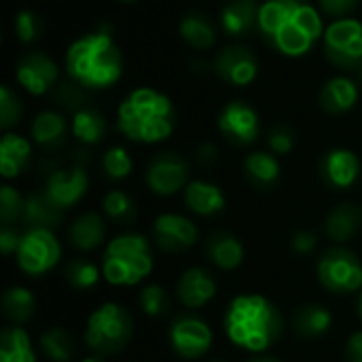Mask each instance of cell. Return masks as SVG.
<instances>
[{"instance_id":"1","label":"cell","mask_w":362,"mask_h":362,"mask_svg":"<svg viewBox=\"0 0 362 362\" xmlns=\"http://www.w3.org/2000/svg\"><path fill=\"white\" fill-rule=\"evenodd\" d=\"M259 30L280 53L297 57L322 36V19L308 2L267 0L259 8Z\"/></svg>"},{"instance_id":"2","label":"cell","mask_w":362,"mask_h":362,"mask_svg":"<svg viewBox=\"0 0 362 362\" xmlns=\"http://www.w3.org/2000/svg\"><path fill=\"white\" fill-rule=\"evenodd\" d=\"M225 333L242 350L261 354L282 335V314L263 295L235 297L225 312Z\"/></svg>"},{"instance_id":"3","label":"cell","mask_w":362,"mask_h":362,"mask_svg":"<svg viewBox=\"0 0 362 362\" xmlns=\"http://www.w3.org/2000/svg\"><path fill=\"white\" fill-rule=\"evenodd\" d=\"M66 68L72 81L87 89L110 87L123 72V57L110 32L100 30L72 42L66 55Z\"/></svg>"},{"instance_id":"4","label":"cell","mask_w":362,"mask_h":362,"mask_svg":"<svg viewBox=\"0 0 362 362\" xmlns=\"http://www.w3.org/2000/svg\"><path fill=\"white\" fill-rule=\"evenodd\" d=\"M117 125L134 142H161L174 132L176 112L168 95L153 89H138L119 106Z\"/></svg>"},{"instance_id":"5","label":"cell","mask_w":362,"mask_h":362,"mask_svg":"<svg viewBox=\"0 0 362 362\" xmlns=\"http://www.w3.org/2000/svg\"><path fill=\"white\" fill-rule=\"evenodd\" d=\"M153 272V248L140 233H121L104 250L102 274L115 286H134Z\"/></svg>"},{"instance_id":"6","label":"cell","mask_w":362,"mask_h":362,"mask_svg":"<svg viewBox=\"0 0 362 362\" xmlns=\"http://www.w3.org/2000/svg\"><path fill=\"white\" fill-rule=\"evenodd\" d=\"M134 337V320L123 305L104 303L87 320L85 341L95 354H117Z\"/></svg>"},{"instance_id":"7","label":"cell","mask_w":362,"mask_h":362,"mask_svg":"<svg viewBox=\"0 0 362 362\" xmlns=\"http://www.w3.org/2000/svg\"><path fill=\"white\" fill-rule=\"evenodd\" d=\"M320 284L335 295H350L362 286V263L356 252L335 246L329 248L318 261Z\"/></svg>"},{"instance_id":"8","label":"cell","mask_w":362,"mask_h":362,"mask_svg":"<svg viewBox=\"0 0 362 362\" xmlns=\"http://www.w3.org/2000/svg\"><path fill=\"white\" fill-rule=\"evenodd\" d=\"M325 53L341 70L358 72L362 68V23L339 19L325 32Z\"/></svg>"},{"instance_id":"9","label":"cell","mask_w":362,"mask_h":362,"mask_svg":"<svg viewBox=\"0 0 362 362\" xmlns=\"http://www.w3.org/2000/svg\"><path fill=\"white\" fill-rule=\"evenodd\" d=\"M62 259V246L51 229H28L17 248V263L28 276L51 272Z\"/></svg>"},{"instance_id":"10","label":"cell","mask_w":362,"mask_h":362,"mask_svg":"<svg viewBox=\"0 0 362 362\" xmlns=\"http://www.w3.org/2000/svg\"><path fill=\"white\" fill-rule=\"evenodd\" d=\"M168 337H170L174 352L185 361L202 358L212 346V331H210L208 322H204L199 316H195L191 312L178 314L172 320Z\"/></svg>"},{"instance_id":"11","label":"cell","mask_w":362,"mask_h":362,"mask_svg":"<svg viewBox=\"0 0 362 362\" xmlns=\"http://www.w3.org/2000/svg\"><path fill=\"white\" fill-rule=\"evenodd\" d=\"M187 178H189V165L174 151L159 153L157 157H153V161L146 168V185L153 193L161 197L174 195L180 189H185L189 185Z\"/></svg>"},{"instance_id":"12","label":"cell","mask_w":362,"mask_h":362,"mask_svg":"<svg viewBox=\"0 0 362 362\" xmlns=\"http://www.w3.org/2000/svg\"><path fill=\"white\" fill-rule=\"evenodd\" d=\"M195 223L182 214H161L153 223V240L163 252H182L197 244Z\"/></svg>"},{"instance_id":"13","label":"cell","mask_w":362,"mask_h":362,"mask_svg":"<svg viewBox=\"0 0 362 362\" xmlns=\"http://www.w3.org/2000/svg\"><path fill=\"white\" fill-rule=\"evenodd\" d=\"M218 129L231 144L248 146L259 136V115L250 104L235 100L223 108L218 117Z\"/></svg>"},{"instance_id":"14","label":"cell","mask_w":362,"mask_h":362,"mask_svg":"<svg viewBox=\"0 0 362 362\" xmlns=\"http://www.w3.org/2000/svg\"><path fill=\"white\" fill-rule=\"evenodd\" d=\"M87 172L81 163H74L70 168H59L49 174L45 182V195L59 206L62 210L74 206L85 193H87Z\"/></svg>"},{"instance_id":"15","label":"cell","mask_w":362,"mask_h":362,"mask_svg":"<svg viewBox=\"0 0 362 362\" xmlns=\"http://www.w3.org/2000/svg\"><path fill=\"white\" fill-rule=\"evenodd\" d=\"M17 81L23 89L34 95L51 91L57 83V66L51 57L40 51L25 53L17 64Z\"/></svg>"},{"instance_id":"16","label":"cell","mask_w":362,"mask_h":362,"mask_svg":"<svg viewBox=\"0 0 362 362\" xmlns=\"http://www.w3.org/2000/svg\"><path fill=\"white\" fill-rule=\"evenodd\" d=\"M214 72L238 87H244L255 81L259 72V62L255 53L246 47H227L214 59Z\"/></svg>"},{"instance_id":"17","label":"cell","mask_w":362,"mask_h":362,"mask_svg":"<svg viewBox=\"0 0 362 362\" xmlns=\"http://www.w3.org/2000/svg\"><path fill=\"white\" fill-rule=\"evenodd\" d=\"M218 284L216 278L202 267H191L187 269L176 286V295L180 299V303L189 310H199L204 305H208L214 297H216Z\"/></svg>"},{"instance_id":"18","label":"cell","mask_w":362,"mask_h":362,"mask_svg":"<svg viewBox=\"0 0 362 362\" xmlns=\"http://www.w3.org/2000/svg\"><path fill=\"white\" fill-rule=\"evenodd\" d=\"M361 161L352 151L333 148L320 161V178L333 189H348L358 178Z\"/></svg>"},{"instance_id":"19","label":"cell","mask_w":362,"mask_h":362,"mask_svg":"<svg viewBox=\"0 0 362 362\" xmlns=\"http://www.w3.org/2000/svg\"><path fill=\"white\" fill-rule=\"evenodd\" d=\"M64 221V210L55 206L45 191H34L25 197L21 223L28 229H55Z\"/></svg>"},{"instance_id":"20","label":"cell","mask_w":362,"mask_h":362,"mask_svg":"<svg viewBox=\"0 0 362 362\" xmlns=\"http://www.w3.org/2000/svg\"><path fill=\"white\" fill-rule=\"evenodd\" d=\"M204 250H206V257L212 265H216L218 269H225V272H231L235 267L242 265L244 261V246L242 242L227 233V231H216L212 233L206 244H204Z\"/></svg>"},{"instance_id":"21","label":"cell","mask_w":362,"mask_h":362,"mask_svg":"<svg viewBox=\"0 0 362 362\" xmlns=\"http://www.w3.org/2000/svg\"><path fill=\"white\" fill-rule=\"evenodd\" d=\"M106 238V223L98 212H83L72 221L68 227V240L76 250L89 252L104 244Z\"/></svg>"},{"instance_id":"22","label":"cell","mask_w":362,"mask_h":362,"mask_svg":"<svg viewBox=\"0 0 362 362\" xmlns=\"http://www.w3.org/2000/svg\"><path fill=\"white\" fill-rule=\"evenodd\" d=\"M223 30L229 36H248L259 28V6L255 0H231L221 11Z\"/></svg>"},{"instance_id":"23","label":"cell","mask_w":362,"mask_h":362,"mask_svg":"<svg viewBox=\"0 0 362 362\" xmlns=\"http://www.w3.org/2000/svg\"><path fill=\"white\" fill-rule=\"evenodd\" d=\"M185 204L199 216H214L225 208V195L216 185L193 180L185 187Z\"/></svg>"},{"instance_id":"24","label":"cell","mask_w":362,"mask_h":362,"mask_svg":"<svg viewBox=\"0 0 362 362\" xmlns=\"http://www.w3.org/2000/svg\"><path fill=\"white\" fill-rule=\"evenodd\" d=\"M362 227V210L356 204L344 202L331 210L327 216V233L333 242H350Z\"/></svg>"},{"instance_id":"25","label":"cell","mask_w":362,"mask_h":362,"mask_svg":"<svg viewBox=\"0 0 362 362\" xmlns=\"http://www.w3.org/2000/svg\"><path fill=\"white\" fill-rule=\"evenodd\" d=\"M32 146L25 138L17 134H4L0 142V172L4 178H15L19 176L25 165L30 163Z\"/></svg>"},{"instance_id":"26","label":"cell","mask_w":362,"mask_h":362,"mask_svg":"<svg viewBox=\"0 0 362 362\" xmlns=\"http://www.w3.org/2000/svg\"><path fill=\"white\" fill-rule=\"evenodd\" d=\"M358 98V87L350 78H333L320 91V106L329 115L348 112Z\"/></svg>"},{"instance_id":"27","label":"cell","mask_w":362,"mask_h":362,"mask_svg":"<svg viewBox=\"0 0 362 362\" xmlns=\"http://www.w3.org/2000/svg\"><path fill=\"white\" fill-rule=\"evenodd\" d=\"M331 327H333V316L322 305H314V303L303 305L293 316V329L303 339H316L329 333Z\"/></svg>"},{"instance_id":"28","label":"cell","mask_w":362,"mask_h":362,"mask_svg":"<svg viewBox=\"0 0 362 362\" xmlns=\"http://www.w3.org/2000/svg\"><path fill=\"white\" fill-rule=\"evenodd\" d=\"M244 174L252 187L267 191V189L276 187L280 180V163L274 155L259 151V153L248 155V159L244 163Z\"/></svg>"},{"instance_id":"29","label":"cell","mask_w":362,"mask_h":362,"mask_svg":"<svg viewBox=\"0 0 362 362\" xmlns=\"http://www.w3.org/2000/svg\"><path fill=\"white\" fill-rule=\"evenodd\" d=\"M178 32L182 40L195 49H210L216 42V32L206 13L202 11H191L180 19Z\"/></svg>"},{"instance_id":"30","label":"cell","mask_w":362,"mask_h":362,"mask_svg":"<svg viewBox=\"0 0 362 362\" xmlns=\"http://www.w3.org/2000/svg\"><path fill=\"white\" fill-rule=\"evenodd\" d=\"M0 362H36L30 335L19 327H6L0 333Z\"/></svg>"},{"instance_id":"31","label":"cell","mask_w":362,"mask_h":362,"mask_svg":"<svg viewBox=\"0 0 362 362\" xmlns=\"http://www.w3.org/2000/svg\"><path fill=\"white\" fill-rule=\"evenodd\" d=\"M66 129L68 127H66L64 117L57 115V112L47 110V112H40L34 119V123H32V138H34V142L38 146L53 151V148H57V146H62L66 142Z\"/></svg>"},{"instance_id":"32","label":"cell","mask_w":362,"mask_h":362,"mask_svg":"<svg viewBox=\"0 0 362 362\" xmlns=\"http://www.w3.org/2000/svg\"><path fill=\"white\" fill-rule=\"evenodd\" d=\"M2 312L13 325H23L36 314V299L23 286H11L2 295Z\"/></svg>"},{"instance_id":"33","label":"cell","mask_w":362,"mask_h":362,"mask_svg":"<svg viewBox=\"0 0 362 362\" xmlns=\"http://www.w3.org/2000/svg\"><path fill=\"white\" fill-rule=\"evenodd\" d=\"M40 350L51 362H70L74 354V341L62 327H51L40 335Z\"/></svg>"},{"instance_id":"34","label":"cell","mask_w":362,"mask_h":362,"mask_svg":"<svg viewBox=\"0 0 362 362\" xmlns=\"http://www.w3.org/2000/svg\"><path fill=\"white\" fill-rule=\"evenodd\" d=\"M72 134L83 144H98L106 134V121L98 110L83 108L72 119Z\"/></svg>"},{"instance_id":"35","label":"cell","mask_w":362,"mask_h":362,"mask_svg":"<svg viewBox=\"0 0 362 362\" xmlns=\"http://www.w3.org/2000/svg\"><path fill=\"white\" fill-rule=\"evenodd\" d=\"M64 278H66V282L72 288L87 291V288H91V286L98 284V280H100V267L95 263H91V261H87V259L76 257V259H70L64 265Z\"/></svg>"},{"instance_id":"36","label":"cell","mask_w":362,"mask_h":362,"mask_svg":"<svg viewBox=\"0 0 362 362\" xmlns=\"http://www.w3.org/2000/svg\"><path fill=\"white\" fill-rule=\"evenodd\" d=\"M102 208H104V212L112 221L125 223V225L132 223V221H136V216H138L136 202L125 191H110V193H106V197L102 202Z\"/></svg>"},{"instance_id":"37","label":"cell","mask_w":362,"mask_h":362,"mask_svg":"<svg viewBox=\"0 0 362 362\" xmlns=\"http://www.w3.org/2000/svg\"><path fill=\"white\" fill-rule=\"evenodd\" d=\"M138 303H140V310L151 318H163L172 310V299H170L168 291L159 284H148L140 293Z\"/></svg>"},{"instance_id":"38","label":"cell","mask_w":362,"mask_h":362,"mask_svg":"<svg viewBox=\"0 0 362 362\" xmlns=\"http://www.w3.org/2000/svg\"><path fill=\"white\" fill-rule=\"evenodd\" d=\"M53 98H55V102H57L62 108L74 110V112L87 108V104H89L87 87H83V85L76 83V81H64V83H59V85L55 87V91H53Z\"/></svg>"},{"instance_id":"39","label":"cell","mask_w":362,"mask_h":362,"mask_svg":"<svg viewBox=\"0 0 362 362\" xmlns=\"http://www.w3.org/2000/svg\"><path fill=\"white\" fill-rule=\"evenodd\" d=\"M25 199L19 195L17 189L11 185H4L0 189V221L2 225H13L15 221H21Z\"/></svg>"},{"instance_id":"40","label":"cell","mask_w":362,"mask_h":362,"mask_svg":"<svg viewBox=\"0 0 362 362\" xmlns=\"http://www.w3.org/2000/svg\"><path fill=\"white\" fill-rule=\"evenodd\" d=\"M102 168L110 180H123L132 172V157L121 146L108 148L104 159H102Z\"/></svg>"},{"instance_id":"41","label":"cell","mask_w":362,"mask_h":362,"mask_svg":"<svg viewBox=\"0 0 362 362\" xmlns=\"http://www.w3.org/2000/svg\"><path fill=\"white\" fill-rule=\"evenodd\" d=\"M15 34L21 42L30 45L40 38L42 34V21L36 13L32 11H21L15 17Z\"/></svg>"},{"instance_id":"42","label":"cell","mask_w":362,"mask_h":362,"mask_svg":"<svg viewBox=\"0 0 362 362\" xmlns=\"http://www.w3.org/2000/svg\"><path fill=\"white\" fill-rule=\"evenodd\" d=\"M21 102L19 98L8 89V87H0V125L2 129H11L13 125L19 123L21 119Z\"/></svg>"},{"instance_id":"43","label":"cell","mask_w":362,"mask_h":362,"mask_svg":"<svg viewBox=\"0 0 362 362\" xmlns=\"http://www.w3.org/2000/svg\"><path fill=\"white\" fill-rule=\"evenodd\" d=\"M267 144L274 153L278 155H286L293 151L295 146V132L288 125H276L269 136H267Z\"/></svg>"},{"instance_id":"44","label":"cell","mask_w":362,"mask_h":362,"mask_svg":"<svg viewBox=\"0 0 362 362\" xmlns=\"http://www.w3.org/2000/svg\"><path fill=\"white\" fill-rule=\"evenodd\" d=\"M21 238H23V233H19L17 227L2 225V229H0V250H2V255L4 257H11L13 252L17 255V248L21 244Z\"/></svg>"},{"instance_id":"45","label":"cell","mask_w":362,"mask_h":362,"mask_svg":"<svg viewBox=\"0 0 362 362\" xmlns=\"http://www.w3.org/2000/svg\"><path fill=\"white\" fill-rule=\"evenodd\" d=\"M318 2L327 15H335V17L348 15L358 6V0H318Z\"/></svg>"},{"instance_id":"46","label":"cell","mask_w":362,"mask_h":362,"mask_svg":"<svg viewBox=\"0 0 362 362\" xmlns=\"http://www.w3.org/2000/svg\"><path fill=\"white\" fill-rule=\"evenodd\" d=\"M316 244H318V238H316L312 231H299V233H295L291 246H293V250L299 252V255H310V252L316 248Z\"/></svg>"},{"instance_id":"47","label":"cell","mask_w":362,"mask_h":362,"mask_svg":"<svg viewBox=\"0 0 362 362\" xmlns=\"http://www.w3.org/2000/svg\"><path fill=\"white\" fill-rule=\"evenodd\" d=\"M195 159H197V163H199V165H204V168H212V165L216 163V159H218V148H216L214 144L206 142V144H202V146L197 148Z\"/></svg>"},{"instance_id":"48","label":"cell","mask_w":362,"mask_h":362,"mask_svg":"<svg viewBox=\"0 0 362 362\" xmlns=\"http://www.w3.org/2000/svg\"><path fill=\"white\" fill-rule=\"evenodd\" d=\"M346 356H348V362H362V331L354 333L348 339Z\"/></svg>"},{"instance_id":"49","label":"cell","mask_w":362,"mask_h":362,"mask_svg":"<svg viewBox=\"0 0 362 362\" xmlns=\"http://www.w3.org/2000/svg\"><path fill=\"white\" fill-rule=\"evenodd\" d=\"M248 362H280L278 358H274V356H257V358H250Z\"/></svg>"},{"instance_id":"50","label":"cell","mask_w":362,"mask_h":362,"mask_svg":"<svg viewBox=\"0 0 362 362\" xmlns=\"http://www.w3.org/2000/svg\"><path fill=\"white\" fill-rule=\"evenodd\" d=\"M83 362H104L102 358H98V356H93V358H85Z\"/></svg>"},{"instance_id":"51","label":"cell","mask_w":362,"mask_h":362,"mask_svg":"<svg viewBox=\"0 0 362 362\" xmlns=\"http://www.w3.org/2000/svg\"><path fill=\"white\" fill-rule=\"evenodd\" d=\"M358 316H361V320H362V295H361V299H358Z\"/></svg>"},{"instance_id":"52","label":"cell","mask_w":362,"mask_h":362,"mask_svg":"<svg viewBox=\"0 0 362 362\" xmlns=\"http://www.w3.org/2000/svg\"><path fill=\"white\" fill-rule=\"evenodd\" d=\"M358 78H361V83H362V68L358 70Z\"/></svg>"},{"instance_id":"53","label":"cell","mask_w":362,"mask_h":362,"mask_svg":"<svg viewBox=\"0 0 362 362\" xmlns=\"http://www.w3.org/2000/svg\"><path fill=\"white\" fill-rule=\"evenodd\" d=\"M123 2H134V0H123Z\"/></svg>"},{"instance_id":"54","label":"cell","mask_w":362,"mask_h":362,"mask_svg":"<svg viewBox=\"0 0 362 362\" xmlns=\"http://www.w3.org/2000/svg\"><path fill=\"white\" fill-rule=\"evenodd\" d=\"M212 362H223V361H212Z\"/></svg>"},{"instance_id":"55","label":"cell","mask_w":362,"mask_h":362,"mask_svg":"<svg viewBox=\"0 0 362 362\" xmlns=\"http://www.w3.org/2000/svg\"><path fill=\"white\" fill-rule=\"evenodd\" d=\"M255 2H257V0H255Z\"/></svg>"}]
</instances>
